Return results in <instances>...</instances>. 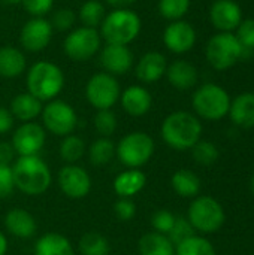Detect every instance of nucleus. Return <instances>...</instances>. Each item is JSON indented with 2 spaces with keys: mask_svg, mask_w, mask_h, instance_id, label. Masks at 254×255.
Masks as SVG:
<instances>
[{
  "mask_svg": "<svg viewBox=\"0 0 254 255\" xmlns=\"http://www.w3.org/2000/svg\"><path fill=\"white\" fill-rule=\"evenodd\" d=\"M163 43L174 54L189 52L196 43V30L187 21H172L163 31Z\"/></svg>",
  "mask_w": 254,
  "mask_h": 255,
  "instance_id": "15",
  "label": "nucleus"
},
{
  "mask_svg": "<svg viewBox=\"0 0 254 255\" xmlns=\"http://www.w3.org/2000/svg\"><path fill=\"white\" fill-rule=\"evenodd\" d=\"M115 157V145L108 137H100L88 148V158L93 166H105Z\"/></svg>",
  "mask_w": 254,
  "mask_h": 255,
  "instance_id": "30",
  "label": "nucleus"
},
{
  "mask_svg": "<svg viewBox=\"0 0 254 255\" xmlns=\"http://www.w3.org/2000/svg\"><path fill=\"white\" fill-rule=\"evenodd\" d=\"M100 43H102V37L99 30L82 25L72 30L66 36L63 42V49L70 60L87 61L100 51Z\"/></svg>",
  "mask_w": 254,
  "mask_h": 255,
  "instance_id": "10",
  "label": "nucleus"
},
{
  "mask_svg": "<svg viewBox=\"0 0 254 255\" xmlns=\"http://www.w3.org/2000/svg\"><path fill=\"white\" fill-rule=\"evenodd\" d=\"M121 96V88L117 78L106 72L94 73L85 85V97L88 103L100 109H111Z\"/></svg>",
  "mask_w": 254,
  "mask_h": 255,
  "instance_id": "9",
  "label": "nucleus"
},
{
  "mask_svg": "<svg viewBox=\"0 0 254 255\" xmlns=\"http://www.w3.org/2000/svg\"><path fill=\"white\" fill-rule=\"evenodd\" d=\"M171 184H172L174 191L184 199H195V197H198V194L201 191L199 176L189 169L177 170L172 175Z\"/></svg>",
  "mask_w": 254,
  "mask_h": 255,
  "instance_id": "28",
  "label": "nucleus"
},
{
  "mask_svg": "<svg viewBox=\"0 0 254 255\" xmlns=\"http://www.w3.org/2000/svg\"><path fill=\"white\" fill-rule=\"evenodd\" d=\"M42 109H43L42 102L27 91L12 99L9 111L13 115V118L22 123H30L42 114Z\"/></svg>",
  "mask_w": 254,
  "mask_h": 255,
  "instance_id": "24",
  "label": "nucleus"
},
{
  "mask_svg": "<svg viewBox=\"0 0 254 255\" xmlns=\"http://www.w3.org/2000/svg\"><path fill=\"white\" fill-rule=\"evenodd\" d=\"M100 64L106 73L111 75H124L133 66V52L127 45H114L106 43L100 51Z\"/></svg>",
  "mask_w": 254,
  "mask_h": 255,
  "instance_id": "16",
  "label": "nucleus"
},
{
  "mask_svg": "<svg viewBox=\"0 0 254 255\" xmlns=\"http://www.w3.org/2000/svg\"><path fill=\"white\" fill-rule=\"evenodd\" d=\"M15 188L12 166H0V199H6Z\"/></svg>",
  "mask_w": 254,
  "mask_h": 255,
  "instance_id": "42",
  "label": "nucleus"
},
{
  "mask_svg": "<svg viewBox=\"0 0 254 255\" xmlns=\"http://www.w3.org/2000/svg\"><path fill=\"white\" fill-rule=\"evenodd\" d=\"M58 152H60V157L67 164H75L85 154V143H84V140L79 136L69 134V136L63 137V140L60 143Z\"/></svg>",
  "mask_w": 254,
  "mask_h": 255,
  "instance_id": "33",
  "label": "nucleus"
},
{
  "mask_svg": "<svg viewBox=\"0 0 254 255\" xmlns=\"http://www.w3.org/2000/svg\"><path fill=\"white\" fill-rule=\"evenodd\" d=\"M105 6L99 0H87L79 7V21L84 27L97 28L105 19Z\"/></svg>",
  "mask_w": 254,
  "mask_h": 255,
  "instance_id": "31",
  "label": "nucleus"
},
{
  "mask_svg": "<svg viewBox=\"0 0 254 255\" xmlns=\"http://www.w3.org/2000/svg\"><path fill=\"white\" fill-rule=\"evenodd\" d=\"M45 139L46 134L43 127L34 121H30L21 124L15 130L10 145L13 146L15 154H18L19 157L37 155L45 145Z\"/></svg>",
  "mask_w": 254,
  "mask_h": 255,
  "instance_id": "12",
  "label": "nucleus"
},
{
  "mask_svg": "<svg viewBox=\"0 0 254 255\" xmlns=\"http://www.w3.org/2000/svg\"><path fill=\"white\" fill-rule=\"evenodd\" d=\"M252 51L246 49L238 37L231 31H220L214 34L205 48L208 63L216 70H228L234 67L241 58H246Z\"/></svg>",
  "mask_w": 254,
  "mask_h": 255,
  "instance_id": "5",
  "label": "nucleus"
},
{
  "mask_svg": "<svg viewBox=\"0 0 254 255\" xmlns=\"http://www.w3.org/2000/svg\"><path fill=\"white\" fill-rule=\"evenodd\" d=\"M166 76L169 84L177 90H190L199 79L198 69L186 60H175L171 63L166 69Z\"/></svg>",
  "mask_w": 254,
  "mask_h": 255,
  "instance_id": "20",
  "label": "nucleus"
},
{
  "mask_svg": "<svg viewBox=\"0 0 254 255\" xmlns=\"http://www.w3.org/2000/svg\"><path fill=\"white\" fill-rule=\"evenodd\" d=\"M52 37V27L43 16H33L28 19L19 33V43L25 51L40 52L43 51Z\"/></svg>",
  "mask_w": 254,
  "mask_h": 255,
  "instance_id": "13",
  "label": "nucleus"
},
{
  "mask_svg": "<svg viewBox=\"0 0 254 255\" xmlns=\"http://www.w3.org/2000/svg\"><path fill=\"white\" fill-rule=\"evenodd\" d=\"M160 133L168 146L177 151H186L192 149L201 140L202 124L196 115L177 111L165 118Z\"/></svg>",
  "mask_w": 254,
  "mask_h": 255,
  "instance_id": "1",
  "label": "nucleus"
},
{
  "mask_svg": "<svg viewBox=\"0 0 254 255\" xmlns=\"http://www.w3.org/2000/svg\"><path fill=\"white\" fill-rule=\"evenodd\" d=\"M240 40V43L249 49L253 51L254 49V18H249V19H243L241 24L237 28V34H235Z\"/></svg>",
  "mask_w": 254,
  "mask_h": 255,
  "instance_id": "40",
  "label": "nucleus"
},
{
  "mask_svg": "<svg viewBox=\"0 0 254 255\" xmlns=\"http://www.w3.org/2000/svg\"><path fill=\"white\" fill-rule=\"evenodd\" d=\"M193 158L198 164L201 166H211L219 160V148L208 140H199L193 148H192Z\"/></svg>",
  "mask_w": 254,
  "mask_h": 255,
  "instance_id": "35",
  "label": "nucleus"
},
{
  "mask_svg": "<svg viewBox=\"0 0 254 255\" xmlns=\"http://www.w3.org/2000/svg\"><path fill=\"white\" fill-rule=\"evenodd\" d=\"M75 21H76V15L73 13V10L69 7H61L54 12L49 22L52 30L55 28L57 31H67L73 27Z\"/></svg>",
  "mask_w": 254,
  "mask_h": 255,
  "instance_id": "38",
  "label": "nucleus"
},
{
  "mask_svg": "<svg viewBox=\"0 0 254 255\" xmlns=\"http://www.w3.org/2000/svg\"><path fill=\"white\" fill-rule=\"evenodd\" d=\"M15 188L27 196H40L51 185V172L37 155L18 157L12 166Z\"/></svg>",
  "mask_w": 254,
  "mask_h": 255,
  "instance_id": "2",
  "label": "nucleus"
},
{
  "mask_svg": "<svg viewBox=\"0 0 254 255\" xmlns=\"http://www.w3.org/2000/svg\"><path fill=\"white\" fill-rule=\"evenodd\" d=\"M3 3H7V4H16V3H21V0H1Z\"/></svg>",
  "mask_w": 254,
  "mask_h": 255,
  "instance_id": "48",
  "label": "nucleus"
},
{
  "mask_svg": "<svg viewBox=\"0 0 254 255\" xmlns=\"http://www.w3.org/2000/svg\"><path fill=\"white\" fill-rule=\"evenodd\" d=\"M79 253L82 255H108L111 245L105 236L97 232H88L79 239Z\"/></svg>",
  "mask_w": 254,
  "mask_h": 255,
  "instance_id": "29",
  "label": "nucleus"
},
{
  "mask_svg": "<svg viewBox=\"0 0 254 255\" xmlns=\"http://www.w3.org/2000/svg\"><path fill=\"white\" fill-rule=\"evenodd\" d=\"M154 154V140L144 131L126 134L115 146V157L129 169H139L147 164Z\"/></svg>",
  "mask_w": 254,
  "mask_h": 255,
  "instance_id": "8",
  "label": "nucleus"
},
{
  "mask_svg": "<svg viewBox=\"0 0 254 255\" xmlns=\"http://www.w3.org/2000/svg\"><path fill=\"white\" fill-rule=\"evenodd\" d=\"M6 230L19 239H30L36 235V220L34 217L24 209H12L4 217Z\"/></svg>",
  "mask_w": 254,
  "mask_h": 255,
  "instance_id": "21",
  "label": "nucleus"
},
{
  "mask_svg": "<svg viewBox=\"0 0 254 255\" xmlns=\"http://www.w3.org/2000/svg\"><path fill=\"white\" fill-rule=\"evenodd\" d=\"M13 127V115L9 109L0 106V134H6Z\"/></svg>",
  "mask_w": 254,
  "mask_h": 255,
  "instance_id": "44",
  "label": "nucleus"
},
{
  "mask_svg": "<svg viewBox=\"0 0 254 255\" xmlns=\"http://www.w3.org/2000/svg\"><path fill=\"white\" fill-rule=\"evenodd\" d=\"M58 185L64 196L73 200H79L90 193L91 178L82 167L76 164H66L58 172Z\"/></svg>",
  "mask_w": 254,
  "mask_h": 255,
  "instance_id": "14",
  "label": "nucleus"
},
{
  "mask_svg": "<svg viewBox=\"0 0 254 255\" xmlns=\"http://www.w3.org/2000/svg\"><path fill=\"white\" fill-rule=\"evenodd\" d=\"M42 121L45 128L55 136H69L78 124L75 109L63 100H51L42 109Z\"/></svg>",
  "mask_w": 254,
  "mask_h": 255,
  "instance_id": "11",
  "label": "nucleus"
},
{
  "mask_svg": "<svg viewBox=\"0 0 254 255\" xmlns=\"http://www.w3.org/2000/svg\"><path fill=\"white\" fill-rule=\"evenodd\" d=\"M21 3L31 16H43L51 10L54 0H21Z\"/></svg>",
  "mask_w": 254,
  "mask_h": 255,
  "instance_id": "41",
  "label": "nucleus"
},
{
  "mask_svg": "<svg viewBox=\"0 0 254 255\" xmlns=\"http://www.w3.org/2000/svg\"><path fill=\"white\" fill-rule=\"evenodd\" d=\"M120 99H121V106L126 111V114L135 118L144 117L145 114H148L153 105V97L150 91L141 85L127 87L121 93Z\"/></svg>",
  "mask_w": 254,
  "mask_h": 255,
  "instance_id": "18",
  "label": "nucleus"
},
{
  "mask_svg": "<svg viewBox=\"0 0 254 255\" xmlns=\"http://www.w3.org/2000/svg\"><path fill=\"white\" fill-rule=\"evenodd\" d=\"M250 188H252V193H253L254 196V173L253 176H252V181H250Z\"/></svg>",
  "mask_w": 254,
  "mask_h": 255,
  "instance_id": "49",
  "label": "nucleus"
},
{
  "mask_svg": "<svg viewBox=\"0 0 254 255\" xmlns=\"http://www.w3.org/2000/svg\"><path fill=\"white\" fill-rule=\"evenodd\" d=\"M114 212L120 221H130L136 215V205L130 199H120L114 205Z\"/></svg>",
  "mask_w": 254,
  "mask_h": 255,
  "instance_id": "43",
  "label": "nucleus"
},
{
  "mask_svg": "<svg viewBox=\"0 0 254 255\" xmlns=\"http://www.w3.org/2000/svg\"><path fill=\"white\" fill-rule=\"evenodd\" d=\"M136 1L138 0H106V3L111 4L114 9H127L129 6H132Z\"/></svg>",
  "mask_w": 254,
  "mask_h": 255,
  "instance_id": "46",
  "label": "nucleus"
},
{
  "mask_svg": "<svg viewBox=\"0 0 254 255\" xmlns=\"http://www.w3.org/2000/svg\"><path fill=\"white\" fill-rule=\"evenodd\" d=\"M147 185V176L139 169H127L114 179V191L120 199H130Z\"/></svg>",
  "mask_w": 254,
  "mask_h": 255,
  "instance_id": "22",
  "label": "nucleus"
},
{
  "mask_svg": "<svg viewBox=\"0 0 254 255\" xmlns=\"http://www.w3.org/2000/svg\"><path fill=\"white\" fill-rule=\"evenodd\" d=\"M175 218L177 217L172 212L162 209V211H157V212L153 214V217H151V226H153L154 232L168 236V233L172 230V227L175 224Z\"/></svg>",
  "mask_w": 254,
  "mask_h": 255,
  "instance_id": "39",
  "label": "nucleus"
},
{
  "mask_svg": "<svg viewBox=\"0 0 254 255\" xmlns=\"http://www.w3.org/2000/svg\"><path fill=\"white\" fill-rule=\"evenodd\" d=\"M141 255H175V245L166 235L151 232L144 235L138 242Z\"/></svg>",
  "mask_w": 254,
  "mask_h": 255,
  "instance_id": "27",
  "label": "nucleus"
},
{
  "mask_svg": "<svg viewBox=\"0 0 254 255\" xmlns=\"http://www.w3.org/2000/svg\"><path fill=\"white\" fill-rule=\"evenodd\" d=\"M34 255H75L67 238L58 233H46L40 236L34 245Z\"/></svg>",
  "mask_w": 254,
  "mask_h": 255,
  "instance_id": "26",
  "label": "nucleus"
},
{
  "mask_svg": "<svg viewBox=\"0 0 254 255\" xmlns=\"http://www.w3.org/2000/svg\"><path fill=\"white\" fill-rule=\"evenodd\" d=\"M142 22L136 12L132 9H114L100 24V37L106 43L129 45L141 33Z\"/></svg>",
  "mask_w": 254,
  "mask_h": 255,
  "instance_id": "4",
  "label": "nucleus"
},
{
  "mask_svg": "<svg viewBox=\"0 0 254 255\" xmlns=\"http://www.w3.org/2000/svg\"><path fill=\"white\" fill-rule=\"evenodd\" d=\"M195 233H196V232H195L193 226L189 223V220L180 217V218H175V224H174L172 230L168 233V238H169V241L177 247L178 244L184 242L186 239L195 236Z\"/></svg>",
  "mask_w": 254,
  "mask_h": 255,
  "instance_id": "37",
  "label": "nucleus"
},
{
  "mask_svg": "<svg viewBox=\"0 0 254 255\" xmlns=\"http://www.w3.org/2000/svg\"><path fill=\"white\" fill-rule=\"evenodd\" d=\"M27 66L24 54L13 46L0 48V76L1 78H18L24 73Z\"/></svg>",
  "mask_w": 254,
  "mask_h": 255,
  "instance_id": "25",
  "label": "nucleus"
},
{
  "mask_svg": "<svg viewBox=\"0 0 254 255\" xmlns=\"http://www.w3.org/2000/svg\"><path fill=\"white\" fill-rule=\"evenodd\" d=\"M15 149L7 142H0V166H10L13 161Z\"/></svg>",
  "mask_w": 254,
  "mask_h": 255,
  "instance_id": "45",
  "label": "nucleus"
},
{
  "mask_svg": "<svg viewBox=\"0 0 254 255\" xmlns=\"http://www.w3.org/2000/svg\"><path fill=\"white\" fill-rule=\"evenodd\" d=\"M229 117L238 127H254V93H243L231 100Z\"/></svg>",
  "mask_w": 254,
  "mask_h": 255,
  "instance_id": "23",
  "label": "nucleus"
},
{
  "mask_svg": "<svg viewBox=\"0 0 254 255\" xmlns=\"http://www.w3.org/2000/svg\"><path fill=\"white\" fill-rule=\"evenodd\" d=\"M192 105L201 118L219 121L229 114L231 97L223 87L217 84H204L195 91Z\"/></svg>",
  "mask_w": 254,
  "mask_h": 255,
  "instance_id": "6",
  "label": "nucleus"
},
{
  "mask_svg": "<svg viewBox=\"0 0 254 255\" xmlns=\"http://www.w3.org/2000/svg\"><path fill=\"white\" fill-rule=\"evenodd\" d=\"M159 13L169 21L181 19L190 9V0H159Z\"/></svg>",
  "mask_w": 254,
  "mask_h": 255,
  "instance_id": "34",
  "label": "nucleus"
},
{
  "mask_svg": "<svg viewBox=\"0 0 254 255\" xmlns=\"http://www.w3.org/2000/svg\"><path fill=\"white\" fill-rule=\"evenodd\" d=\"M168 61L162 52L150 51L144 54L136 64V78L141 82L153 84L157 82L163 75H166Z\"/></svg>",
  "mask_w": 254,
  "mask_h": 255,
  "instance_id": "19",
  "label": "nucleus"
},
{
  "mask_svg": "<svg viewBox=\"0 0 254 255\" xmlns=\"http://www.w3.org/2000/svg\"><path fill=\"white\" fill-rule=\"evenodd\" d=\"M175 255H217L213 244L202 236H192L175 247Z\"/></svg>",
  "mask_w": 254,
  "mask_h": 255,
  "instance_id": "32",
  "label": "nucleus"
},
{
  "mask_svg": "<svg viewBox=\"0 0 254 255\" xmlns=\"http://www.w3.org/2000/svg\"><path fill=\"white\" fill-rule=\"evenodd\" d=\"M187 220L193 226L195 232L211 235L223 227L226 214L223 206L216 199L210 196H198L189 208Z\"/></svg>",
  "mask_w": 254,
  "mask_h": 255,
  "instance_id": "7",
  "label": "nucleus"
},
{
  "mask_svg": "<svg viewBox=\"0 0 254 255\" xmlns=\"http://www.w3.org/2000/svg\"><path fill=\"white\" fill-rule=\"evenodd\" d=\"M210 19L220 31H234L243 21V10L234 0H217L210 9Z\"/></svg>",
  "mask_w": 254,
  "mask_h": 255,
  "instance_id": "17",
  "label": "nucleus"
},
{
  "mask_svg": "<svg viewBox=\"0 0 254 255\" xmlns=\"http://www.w3.org/2000/svg\"><path fill=\"white\" fill-rule=\"evenodd\" d=\"M94 128L102 137L114 134L117 130V117L111 109H100L94 115Z\"/></svg>",
  "mask_w": 254,
  "mask_h": 255,
  "instance_id": "36",
  "label": "nucleus"
},
{
  "mask_svg": "<svg viewBox=\"0 0 254 255\" xmlns=\"http://www.w3.org/2000/svg\"><path fill=\"white\" fill-rule=\"evenodd\" d=\"M7 251V239L6 236L0 232V255H4Z\"/></svg>",
  "mask_w": 254,
  "mask_h": 255,
  "instance_id": "47",
  "label": "nucleus"
},
{
  "mask_svg": "<svg viewBox=\"0 0 254 255\" xmlns=\"http://www.w3.org/2000/svg\"><path fill=\"white\" fill-rule=\"evenodd\" d=\"M64 88L63 70L51 61H37L27 72V90L40 102L54 100Z\"/></svg>",
  "mask_w": 254,
  "mask_h": 255,
  "instance_id": "3",
  "label": "nucleus"
}]
</instances>
